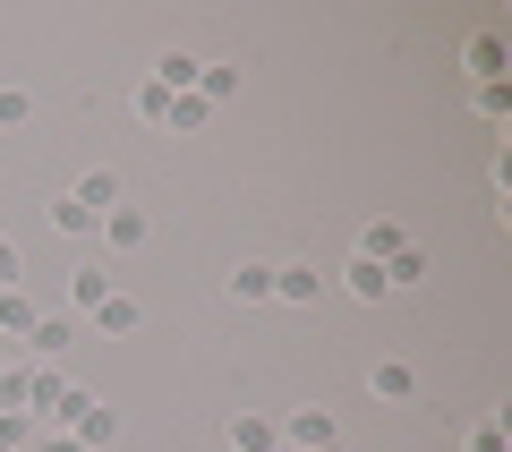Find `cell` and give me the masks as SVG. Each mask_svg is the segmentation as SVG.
Masks as SVG:
<instances>
[{"label": "cell", "instance_id": "6da1fadb", "mask_svg": "<svg viewBox=\"0 0 512 452\" xmlns=\"http://www.w3.org/2000/svg\"><path fill=\"white\" fill-rule=\"evenodd\" d=\"M274 427H282V444H291V452L333 444V410H316V401H308V410H291V418H274Z\"/></svg>", "mask_w": 512, "mask_h": 452}, {"label": "cell", "instance_id": "7a4b0ae2", "mask_svg": "<svg viewBox=\"0 0 512 452\" xmlns=\"http://www.w3.org/2000/svg\"><path fill=\"white\" fill-rule=\"evenodd\" d=\"M274 299L282 308H316V299H325V273L316 265H274Z\"/></svg>", "mask_w": 512, "mask_h": 452}, {"label": "cell", "instance_id": "3957f363", "mask_svg": "<svg viewBox=\"0 0 512 452\" xmlns=\"http://www.w3.org/2000/svg\"><path fill=\"white\" fill-rule=\"evenodd\" d=\"M111 290H120V282H111V265L94 256V265H77V273H69V308H77V316H94Z\"/></svg>", "mask_w": 512, "mask_h": 452}, {"label": "cell", "instance_id": "277c9868", "mask_svg": "<svg viewBox=\"0 0 512 452\" xmlns=\"http://www.w3.org/2000/svg\"><path fill=\"white\" fill-rule=\"evenodd\" d=\"M146 231H154V222L137 214V205H111V214H103V248H111V256H128V248H146Z\"/></svg>", "mask_w": 512, "mask_h": 452}, {"label": "cell", "instance_id": "5b68a950", "mask_svg": "<svg viewBox=\"0 0 512 452\" xmlns=\"http://www.w3.org/2000/svg\"><path fill=\"white\" fill-rule=\"evenodd\" d=\"M367 393H376V401H410V393H419V367H410V359H376V367H367Z\"/></svg>", "mask_w": 512, "mask_h": 452}, {"label": "cell", "instance_id": "8992f818", "mask_svg": "<svg viewBox=\"0 0 512 452\" xmlns=\"http://www.w3.org/2000/svg\"><path fill=\"white\" fill-rule=\"evenodd\" d=\"M69 342H77V325H69V316H35V325H26V350H35V367H52Z\"/></svg>", "mask_w": 512, "mask_h": 452}, {"label": "cell", "instance_id": "52a82bcc", "mask_svg": "<svg viewBox=\"0 0 512 452\" xmlns=\"http://www.w3.org/2000/svg\"><path fill=\"white\" fill-rule=\"evenodd\" d=\"M222 290H231L239 308H265V299H274V265H231V273H222Z\"/></svg>", "mask_w": 512, "mask_h": 452}, {"label": "cell", "instance_id": "ba28073f", "mask_svg": "<svg viewBox=\"0 0 512 452\" xmlns=\"http://www.w3.org/2000/svg\"><path fill=\"white\" fill-rule=\"evenodd\" d=\"M222 435H231V452H274L282 444V427H274V418H256V410H239Z\"/></svg>", "mask_w": 512, "mask_h": 452}, {"label": "cell", "instance_id": "9c48e42d", "mask_svg": "<svg viewBox=\"0 0 512 452\" xmlns=\"http://www.w3.org/2000/svg\"><path fill=\"white\" fill-rule=\"evenodd\" d=\"M402 248H410V231H402V222H367V231H359V256H367V265H393Z\"/></svg>", "mask_w": 512, "mask_h": 452}, {"label": "cell", "instance_id": "30bf717a", "mask_svg": "<svg viewBox=\"0 0 512 452\" xmlns=\"http://www.w3.org/2000/svg\"><path fill=\"white\" fill-rule=\"evenodd\" d=\"M342 290H350V299H367V308H376V299H393L384 265H367V256H350V265H342Z\"/></svg>", "mask_w": 512, "mask_h": 452}, {"label": "cell", "instance_id": "8fae6325", "mask_svg": "<svg viewBox=\"0 0 512 452\" xmlns=\"http://www.w3.org/2000/svg\"><path fill=\"white\" fill-rule=\"evenodd\" d=\"M231 94H239V69H231V60H205V69H197V103H205V111H222Z\"/></svg>", "mask_w": 512, "mask_h": 452}, {"label": "cell", "instance_id": "7c38bea8", "mask_svg": "<svg viewBox=\"0 0 512 452\" xmlns=\"http://www.w3.org/2000/svg\"><path fill=\"white\" fill-rule=\"evenodd\" d=\"M69 197H77V205H86V214H94V222H103V214H111V205H120V180H111V171H86V180H77V188H69Z\"/></svg>", "mask_w": 512, "mask_h": 452}, {"label": "cell", "instance_id": "4fadbf2b", "mask_svg": "<svg viewBox=\"0 0 512 452\" xmlns=\"http://www.w3.org/2000/svg\"><path fill=\"white\" fill-rule=\"evenodd\" d=\"M94 325H103V333H137V325H146V308H137L128 290H111L103 308H94Z\"/></svg>", "mask_w": 512, "mask_h": 452}, {"label": "cell", "instance_id": "5bb4252c", "mask_svg": "<svg viewBox=\"0 0 512 452\" xmlns=\"http://www.w3.org/2000/svg\"><path fill=\"white\" fill-rule=\"evenodd\" d=\"M26 325H35V299L26 290H0V342H18Z\"/></svg>", "mask_w": 512, "mask_h": 452}, {"label": "cell", "instance_id": "9a60e30c", "mask_svg": "<svg viewBox=\"0 0 512 452\" xmlns=\"http://www.w3.org/2000/svg\"><path fill=\"white\" fill-rule=\"evenodd\" d=\"M52 231H69V239H94V231H103V222H94V214H86V205H77V197H60V205H52Z\"/></svg>", "mask_w": 512, "mask_h": 452}, {"label": "cell", "instance_id": "2e32d148", "mask_svg": "<svg viewBox=\"0 0 512 452\" xmlns=\"http://www.w3.org/2000/svg\"><path fill=\"white\" fill-rule=\"evenodd\" d=\"M205 120H214V111H205V103H197V94H171V120H163V128H180V137H197V128H205Z\"/></svg>", "mask_w": 512, "mask_h": 452}, {"label": "cell", "instance_id": "e0dca14e", "mask_svg": "<svg viewBox=\"0 0 512 452\" xmlns=\"http://www.w3.org/2000/svg\"><path fill=\"white\" fill-rule=\"evenodd\" d=\"M128 103H137V120H146V128H163V120H171V94L154 86V77H146V86H137V94H128Z\"/></svg>", "mask_w": 512, "mask_h": 452}, {"label": "cell", "instance_id": "ac0fdd59", "mask_svg": "<svg viewBox=\"0 0 512 452\" xmlns=\"http://www.w3.org/2000/svg\"><path fill=\"white\" fill-rule=\"evenodd\" d=\"M26 120H35V94H26V86H0V128H26Z\"/></svg>", "mask_w": 512, "mask_h": 452}, {"label": "cell", "instance_id": "d6986e66", "mask_svg": "<svg viewBox=\"0 0 512 452\" xmlns=\"http://www.w3.org/2000/svg\"><path fill=\"white\" fill-rule=\"evenodd\" d=\"M26 444H35V418H26V410H0V452H26Z\"/></svg>", "mask_w": 512, "mask_h": 452}, {"label": "cell", "instance_id": "ffe728a7", "mask_svg": "<svg viewBox=\"0 0 512 452\" xmlns=\"http://www.w3.org/2000/svg\"><path fill=\"white\" fill-rule=\"evenodd\" d=\"M384 282H393V290H410V282H427V256H419V248H402V256H393V265H384Z\"/></svg>", "mask_w": 512, "mask_h": 452}, {"label": "cell", "instance_id": "44dd1931", "mask_svg": "<svg viewBox=\"0 0 512 452\" xmlns=\"http://www.w3.org/2000/svg\"><path fill=\"white\" fill-rule=\"evenodd\" d=\"M470 69H478V86H487V77L504 69V52H495V35H478V43H470Z\"/></svg>", "mask_w": 512, "mask_h": 452}, {"label": "cell", "instance_id": "7402d4cb", "mask_svg": "<svg viewBox=\"0 0 512 452\" xmlns=\"http://www.w3.org/2000/svg\"><path fill=\"white\" fill-rule=\"evenodd\" d=\"M18 273H26V256H18V239L0 231V290H18Z\"/></svg>", "mask_w": 512, "mask_h": 452}, {"label": "cell", "instance_id": "603a6c76", "mask_svg": "<svg viewBox=\"0 0 512 452\" xmlns=\"http://www.w3.org/2000/svg\"><path fill=\"white\" fill-rule=\"evenodd\" d=\"M470 452H504V418H478V427H470Z\"/></svg>", "mask_w": 512, "mask_h": 452}, {"label": "cell", "instance_id": "cb8c5ba5", "mask_svg": "<svg viewBox=\"0 0 512 452\" xmlns=\"http://www.w3.org/2000/svg\"><path fill=\"white\" fill-rule=\"evenodd\" d=\"M35 444H43V452H86V444H77L69 427H35Z\"/></svg>", "mask_w": 512, "mask_h": 452}, {"label": "cell", "instance_id": "d4e9b609", "mask_svg": "<svg viewBox=\"0 0 512 452\" xmlns=\"http://www.w3.org/2000/svg\"><path fill=\"white\" fill-rule=\"evenodd\" d=\"M316 452H342V444H316Z\"/></svg>", "mask_w": 512, "mask_h": 452}, {"label": "cell", "instance_id": "484cf974", "mask_svg": "<svg viewBox=\"0 0 512 452\" xmlns=\"http://www.w3.org/2000/svg\"><path fill=\"white\" fill-rule=\"evenodd\" d=\"M0 376H9V359H0Z\"/></svg>", "mask_w": 512, "mask_h": 452}, {"label": "cell", "instance_id": "4316f807", "mask_svg": "<svg viewBox=\"0 0 512 452\" xmlns=\"http://www.w3.org/2000/svg\"><path fill=\"white\" fill-rule=\"evenodd\" d=\"M274 452H291V444H274Z\"/></svg>", "mask_w": 512, "mask_h": 452}]
</instances>
